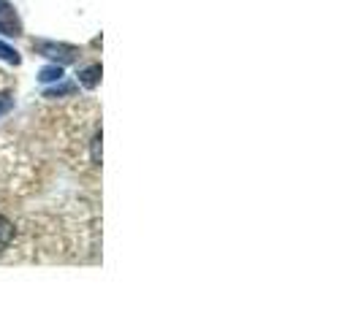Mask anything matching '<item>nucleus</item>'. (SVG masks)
Returning <instances> with one entry per match:
<instances>
[{"mask_svg": "<svg viewBox=\"0 0 361 325\" xmlns=\"http://www.w3.org/2000/svg\"><path fill=\"white\" fill-rule=\"evenodd\" d=\"M0 33H6V35H20V19H17L14 8H11L6 0H0Z\"/></svg>", "mask_w": 361, "mask_h": 325, "instance_id": "nucleus-1", "label": "nucleus"}, {"mask_svg": "<svg viewBox=\"0 0 361 325\" xmlns=\"http://www.w3.org/2000/svg\"><path fill=\"white\" fill-rule=\"evenodd\" d=\"M14 233H17L14 223H11L8 217H3V214H0V252L11 247V241H14Z\"/></svg>", "mask_w": 361, "mask_h": 325, "instance_id": "nucleus-2", "label": "nucleus"}, {"mask_svg": "<svg viewBox=\"0 0 361 325\" xmlns=\"http://www.w3.org/2000/svg\"><path fill=\"white\" fill-rule=\"evenodd\" d=\"M79 81H82L87 90H93V87L101 81V65H90L87 71H82V74H79Z\"/></svg>", "mask_w": 361, "mask_h": 325, "instance_id": "nucleus-3", "label": "nucleus"}, {"mask_svg": "<svg viewBox=\"0 0 361 325\" xmlns=\"http://www.w3.org/2000/svg\"><path fill=\"white\" fill-rule=\"evenodd\" d=\"M44 51H49V57H54V60L60 57V60H66V63L77 57V49H74V47H54V44H47Z\"/></svg>", "mask_w": 361, "mask_h": 325, "instance_id": "nucleus-4", "label": "nucleus"}, {"mask_svg": "<svg viewBox=\"0 0 361 325\" xmlns=\"http://www.w3.org/2000/svg\"><path fill=\"white\" fill-rule=\"evenodd\" d=\"M90 147H93V163H101V130H95V133H93Z\"/></svg>", "mask_w": 361, "mask_h": 325, "instance_id": "nucleus-5", "label": "nucleus"}, {"mask_svg": "<svg viewBox=\"0 0 361 325\" xmlns=\"http://www.w3.org/2000/svg\"><path fill=\"white\" fill-rule=\"evenodd\" d=\"M41 79H44V81H52V79H60V68H47V71H41Z\"/></svg>", "mask_w": 361, "mask_h": 325, "instance_id": "nucleus-6", "label": "nucleus"}, {"mask_svg": "<svg viewBox=\"0 0 361 325\" xmlns=\"http://www.w3.org/2000/svg\"><path fill=\"white\" fill-rule=\"evenodd\" d=\"M8 106H11V98H8V95H3V98H0V114H3Z\"/></svg>", "mask_w": 361, "mask_h": 325, "instance_id": "nucleus-7", "label": "nucleus"}]
</instances>
